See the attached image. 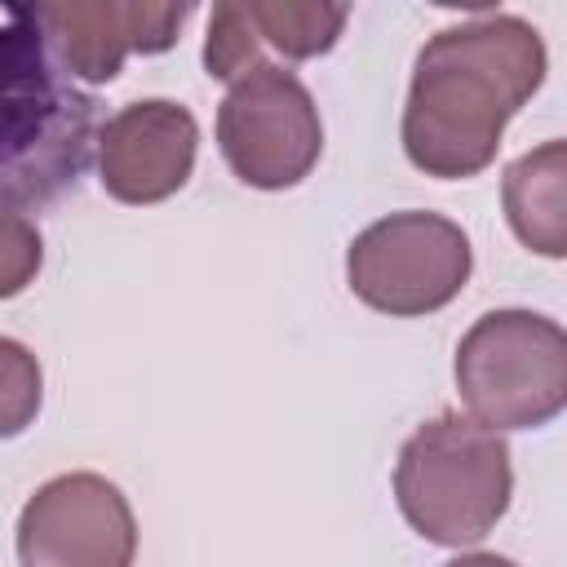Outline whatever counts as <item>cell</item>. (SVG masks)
Here are the masks:
<instances>
[{"instance_id": "6da1fadb", "label": "cell", "mask_w": 567, "mask_h": 567, "mask_svg": "<svg viewBox=\"0 0 567 567\" xmlns=\"http://www.w3.org/2000/svg\"><path fill=\"white\" fill-rule=\"evenodd\" d=\"M545 40L527 18L483 13L434 31L412 66L403 106V155L425 177L461 182L483 173L505 124L545 84Z\"/></svg>"}, {"instance_id": "7a4b0ae2", "label": "cell", "mask_w": 567, "mask_h": 567, "mask_svg": "<svg viewBox=\"0 0 567 567\" xmlns=\"http://www.w3.org/2000/svg\"><path fill=\"white\" fill-rule=\"evenodd\" d=\"M97 146V97L53 53L35 9L0 4V213H31L75 190Z\"/></svg>"}, {"instance_id": "3957f363", "label": "cell", "mask_w": 567, "mask_h": 567, "mask_svg": "<svg viewBox=\"0 0 567 567\" xmlns=\"http://www.w3.org/2000/svg\"><path fill=\"white\" fill-rule=\"evenodd\" d=\"M514 465L496 430L439 412L416 425L394 461V501L416 536L430 545H474L509 509Z\"/></svg>"}, {"instance_id": "277c9868", "label": "cell", "mask_w": 567, "mask_h": 567, "mask_svg": "<svg viewBox=\"0 0 567 567\" xmlns=\"http://www.w3.org/2000/svg\"><path fill=\"white\" fill-rule=\"evenodd\" d=\"M470 421L487 430H540L567 408V332L536 310H487L452 359Z\"/></svg>"}, {"instance_id": "5b68a950", "label": "cell", "mask_w": 567, "mask_h": 567, "mask_svg": "<svg viewBox=\"0 0 567 567\" xmlns=\"http://www.w3.org/2000/svg\"><path fill=\"white\" fill-rule=\"evenodd\" d=\"M474 270L470 235L425 208L390 213L359 230L346 248L350 292L390 319H421L461 297Z\"/></svg>"}, {"instance_id": "8992f818", "label": "cell", "mask_w": 567, "mask_h": 567, "mask_svg": "<svg viewBox=\"0 0 567 567\" xmlns=\"http://www.w3.org/2000/svg\"><path fill=\"white\" fill-rule=\"evenodd\" d=\"M217 146L252 190H288L323 155V120L310 89L279 62L244 71L217 106Z\"/></svg>"}, {"instance_id": "52a82bcc", "label": "cell", "mask_w": 567, "mask_h": 567, "mask_svg": "<svg viewBox=\"0 0 567 567\" xmlns=\"http://www.w3.org/2000/svg\"><path fill=\"white\" fill-rule=\"evenodd\" d=\"M133 505L93 470H71L40 483L18 514L22 567H133Z\"/></svg>"}, {"instance_id": "ba28073f", "label": "cell", "mask_w": 567, "mask_h": 567, "mask_svg": "<svg viewBox=\"0 0 567 567\" xmlns=\"http://www.w3.org/2000/svg\"><path fill=\"white\" fill-rule=\"evenodd\" d=\"M97 182L120 204H159L190 182L199 124L182 102L142 97L97 128Z\"/></svg>"}, {"instance_id": "9c48e42d", "label": "cell", "mask_w": 567, "mask_h": 567, "mask_svg": "<svg viewBox=\"0 0 567 567\" xmlns=\"http://www.w3.org/2000/svg\"><path fill=\"white\" fill-rule=\"evenodd\" d=\"M58 62L80 84H111L128 53H164L177 44L190 4L155 0H53L35 4Z\"/></svg>"}, {"instance_id": "30bf717a", "label": "cell", "mask_w": 567, "mask_h": 567, "mask_svg": "<svg viewBox=\"0 0 567 567\" xmlns=\"http://www.w3.org/2000/svg\"><path fill=\"white\" fill-rule=\"evenodd\" d=\"M350 22L346 4H315V0H221L213 4L208 35H204V71L221 84H235L252 71L261 49H275L292 62L328 53Z\"/></svg>"}, {"instance_id": "8fae6325", "label": "cell", "mask_w": 567, "mask_h": 567, "mask_svg": "<svg viewBox=\"0 0 567 567\" xmlns=\"http://www.w3.org/2000/svg\"><path fill=\"white\" fill-rule=\"evenodd\" d=\"M563 182H567V146L558 137L536 146V151H527V155H518L505 168V182H501L509 230L518 235V244H527L540 257H563L567 252Z\"/></svg>"}, {"instance_id": "7c38bea8", "label": "cell", "mask_w": 567, "mask_h": 567, "mask_svg": "<svg viewBox=\"0 0 567 567\" xmlns=\"http://www.w3.org/2000/svg\"><path fill=\"white\" fill-rule=\"evenodd\" d=\"M40 403H44L40 359L22 341L0 337V443L27 434L40 416Z\"/></svg>"}, {"instance_id": "4fadbf2b", "label": "cell", "mask_w": 567, "mask_h": 567, "mask_svg": "<svg viewBox=\"0 0 567 567\" xmlns=\"http://www.w3.org/2000/svg\"><path fill=\"white\" fill-rule=\"evenodd\" d=\"M40 266H44V239L35 221L22 213H0V301L27 292Z\"/></svg>"}, {"instance_id": "5bb4252c", "label": "cell", "mask_w": 567, "mask_h": 567, "mask_svg": "<svg viewBox=\"0 0 567 567\" xmlns=\"http://www.w3.org/2000/svg\"><path fill=\"white\" fill-rule=\"evenodd\" d=\"M443 567H518V563L505 558V554H461V558H452Z\"/></svg>"}]
</instances>
